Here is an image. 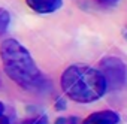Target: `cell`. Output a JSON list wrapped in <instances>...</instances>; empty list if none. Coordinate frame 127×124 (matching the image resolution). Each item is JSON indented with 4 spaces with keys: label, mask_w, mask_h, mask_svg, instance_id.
I'll return each instance as SVG.
<instances>
[{
    "label": "cell",
    "mask_w": 127,
    "mask_h": 124,
    "mask_svg": "<svg viewBox=\"0 0 127 124\" xmlns=\"http://www.w3.org/2000/svg\"><path fill=\"white\" fill-rule=\"evenodd\" d=\"M54 124H78V118L75 117H60L55 120Z\"/></svg>",
    "instance_id": "obj_7"
},
{
    "label": "cell",
    "mask_w": 127,
    "mask_h": 124,
    "mask_svg": "<svg viewBox=\"0 0 127 124\" xmlns=\"http://www.w3.org/2000/svg\"><path fill=\"white\" fill-rule=\"evenodd\" d=\"M27 6L37 14H52L63 6V0H26Z\"/></svg>",
    "instance_id": "obj_5"
},
{
    "label": "cell",
    "mask_w": 127,
    "mask_h": 124,
    "mask_svg": "<svg viewBox=\"0 0 127 124\" xmlns=\"http://www.w3.org/2000/svg\"><path fill=\"white\" fill-rule=\"evenodd\" d=\"M99 69L103 73L109 90H112V91L121 90L126 85V82H127V66L121 58L108 55V57L100 60Z\"/></svg>",
    "instance_id": "obj_3"
},
{
    "label": "cell",
    "mask_w": 127,
    "mask_h": 124,
    "mask_svg": "<svg viewBox=\"0 0 127 124\" xmlns=\"http://www.w3.org/2000/svg\"><path fill=\"white\" fill-rule=\"evenodd\" d=\"M0 124H11V120L8 118V117H2V118H0Z\"/></svg>",
    "instance_id": "obj_10"
},
{
    "label": "cell",
    "mask_w": 127,
    "mask_h": 124,
    "mask_svg": "<svg viewBox=\"0 0 127 124\" xmlns=\"http://www.w3.org/2000/svg\"><path fill=\"white\" fill-rule=\"evenodd\" d=\"M0 58L5 73L23 90L40 93L49 88V81L37 67L29 49L17 39H5L0 43Z\"/></svg>",
    "instance_id": "obj_1"
},
{
    "label": "cell",
    "mask_w": 127,
    "mask_h": 124,
    "mask_svg": "<svg viewBox=\"0 0 127 124\" xmlns=\"http://www.w3.org/2000/svg\"><path fill=\"white\" fill-rule=\"evenodd\" d=\"M118 123H120V115L111 109L93 112L82 121V124H118Z\"/></svg>",
    "instance_id": "obj_4"
},
{
    "label": "cell",
    "mask_w": 127,
    "mask_h": 124,
    "mask_svg": "<svg viewBox=\"0 0 127 124\" xmlns=\"http://www.w3.org/2000/svg\"><path fill=\"white\" fill-rule=\"evenodd\" d=\"M123 36H124V39L127 40V27H126V29L123 30Z\"/></svg>",
    "instance_id": "obj_12"
},
{
    "label": "cell",
    "mask_w": 127,
    "mask_h": 124,
    "mask_svg": "<svg viewBox=\"0 0 127 124\" xmlns=\"http://www.w3.org/2000/svg\"><path fill=\"white\" fill-rule=\"evenodd\" d=\"M11 24V15L6 9L0 8V36H3Z\"/></svg>",
    "instance_id": "obj_6"
},
{
    "label": "cell",
    "mask_w": 127,
    "mask_h": 124,
    "mask_svg": "<svg viewBox=\"0 0 127 124\" xmlns=\"http://www.w3.org/2000/svg\"><path fill=\"white\" fill-rule=\"evenodd\" d=\"M64 94L78 103H91L103 97L108 90L106 79L100 69L85 64H72L60 78Z\"/></svg>",
    "instance_id": "obj_2"
},
{
    "label": "cell",
    "mask_w": 127,
    "mask_h": 124,
    "mask_svg": "<svg viewBox=\"0 0 127 124\" xmlns=\"http://www.w3.org/2000/svg\"><path fill=\"white\" fill-rule=\"evenodd\" d=\"M3 115H5V105L0 102V118H2Z\"/></svg>",
    "instance_id": "obj_11"
},
{
    "label": "cell",
    "mask_w": 127,
    "mask_h": 124,
    "mask_svg": "<svg viewBox=\"0 0 127 124\" xmlns=\"http://www.w3.org/2000/svg\"><path fill=\"white\" fill-rule=\"evenodd\" d=\"M66 108V103H64V99H58L57 100V103H55V109H58V111H61V109H64Z\"/></svg>",
    "instance_id": "obj_9"
},
{
    "label": "cell",
    "mask_w": 127,
    "mask_h": 124,
    "mask_svg": "<svg viewBox=\"0 0 127 124\" xmlns=\"http://www.w3.org/2000/svg\"><path fill=\"white\" fill-rule=\"evenodd\" d=\"M96 2L102 6H115L120 0H96Z\"/></svg>",
    "instance_id": "obj_8"
}]
</instances>
